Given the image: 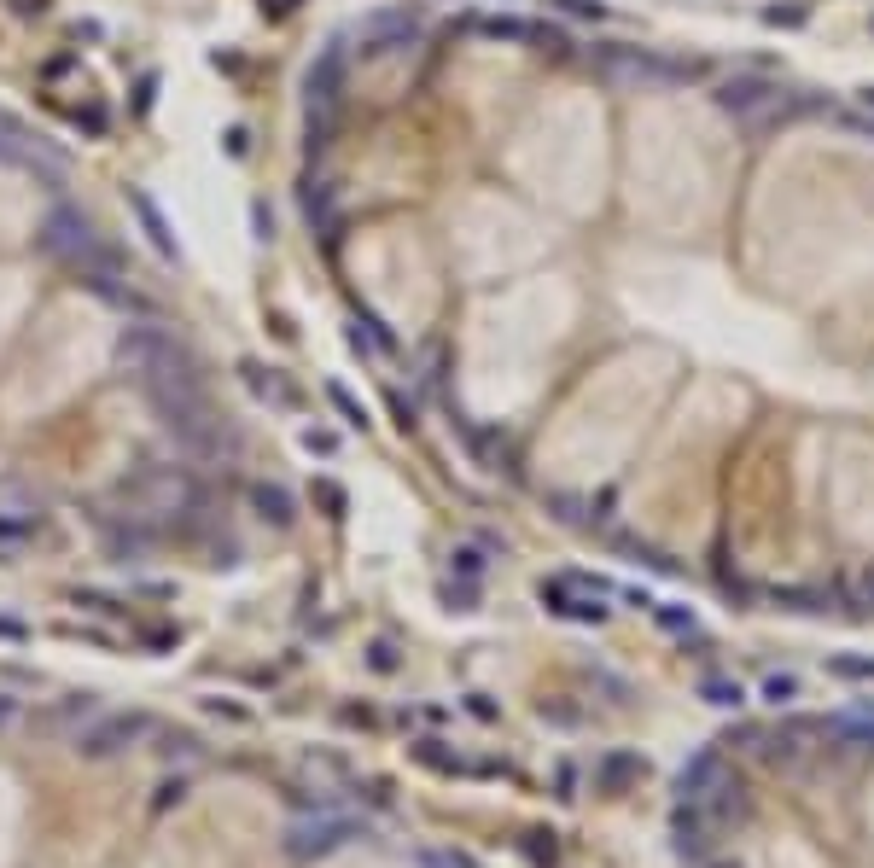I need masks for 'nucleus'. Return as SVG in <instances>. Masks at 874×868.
Segmentation results:
<instances>
[{"label":"nucleus","instance_id":"obj_1","mask_svg":"<svg viewBox=\"0 0 874 868\" xmlns=\"http://www.w3.org/2000/svg\"><path fill=\"white\" fill-rule=\"evenodd\" d=\"M123 507L146 519L152 531H199L210 519V501L187 467H140L123 484Z\"/></svg>","mask_w":874,"mask_h":868},{"label":"nucleus","instance_id":"obj_2","mask_svg":"<svg viewBox=\"0 0 874 868\" xmlns=\"http://www.w3.org/2000/svg\"><path fill=\"white\" fill-rule=\"evenodd\" d=\"M41 251L53 257V263H65V268H76L88 251H100L105 239H100V228H94V216L88 210H76V204H53L47 216H41Z\"/></svg>","mask_w":874,"mask_h":868},{"label":"nucleus","instance_id":"obj_3","mask_svg":"<svg viewBox=\"0 0 874 868\" xmlns=\"http://www.w3.org/2000/svg\"><path fill=\"white\" fill-rule=\"evenodd\" d=\"M0 164L30 169V175H41V181H65V152H53L47 134L24 129L12 111H0Z\"/></svg>","mask_w":874,"mask_h":868},{"label":"nucleus","instance_id":"obj_4","mask_svg":"<svg viewBox=\"0 0 874 868\" xmlns=\"http://www.w3.org/2000/svg\"><path fill=\"white\" fill-rule=\"evenodd\" d=\"M362 834L350 816H338V810H315V816H298L292 828H286V851L298 857V863H309V857H327V851H338V845H350V839Z\"/></svg>","mask_w":874,"mask_h":868},{"label":"nucleus","instance_id":"obj_5","mask_svg":"<svg viewBox=\"0 0 874 868\" xmlns=\"http://www.w3.org/2000/svg\"><path fill=\"white\" fill-rule=\"evenodd\" d=\"M146 729H152V723H146L140 711H111V717H94V729L76 735V752H82V758H117V752H129Z\"/></svg>","mask_w":874,"mask_h":868},{"label":"nucleus","instance_id":"obj_6","mask_svg":"<svg viewBox=\"0 0 874 868\" xmlns=\"http://www.w3.org/2000/svg\"><path fill=\"white\" fill-rule=\"evenodd\" d=\"M711 105H717L723 117H740V123H746V117L781 105V82H770V76H729V82L711 88Z\"/></svg>","mask_w":874,"mask_h":868},{"label":"nucleus","instance_id":"obj_7","mask_svg":"<svg viewBox=\"0 0 874 868\" xmlns=\"http://www.w3.org/2000/svg\"><path fill=\"white\" fill-rule=\"evenodd\" d=\"M344 70H350V59H344V41H327V47L315 53L309 76H303V100H309V111H327V117H333L338 94H344Z\"/></svg>","mask_w":874,"mask_h":868},{"label":"nucleus","instance_id":"obj_8","mask_svg":"<svg viewBox=\"0 0 874 868\" xmlns=\"http://www.w3.org/2000/svg\"><path fill=\"white\" fill-rule=\"evenodd\" d=\"M414 35H420V12H414V6H385V12L362 18L356 41H362V53H397V47H408Z\"/></svg>","mask_w":874,"mask_h":868},{"label":"nucleus","instance_id":"obj_9","mask_svg":"<svg viewBox=\"0 0 874 868\" xmlns=\"http://www.w3.org/2000/svg\"><path fill=\"white\" fill-rule=\"evenodd\" d=\"M100 531H105V554H111L117 566H140V560L152 554V542H158V531H152L146 519H135L129 507H123V519H105Z\"/></svg>","mask_w":874,"mask_h":868},{"label":"nucleus","instance_id":"obj_10","mask_svg":"<svg viewBox=\"0 0 874 868\" xmlns=\"http://www.w3.org/2000/svg\"><path fill=\"white\" fill-rule=\"evenodd\" d=\"M577 589H583V577H554V583H542V606L560 618H577V624H606L601 589L595 595H577Z\"/></svg>","mask_w":874,"mask_h":868},{"label":"nucleus","instance_id":"obj_11","mask_svg":"<svg viewBox=\"0 0 874 868\" xmlns=\"http://www.w3.org/2000/svg\"><path fill=\"white\" fill-rule=\"evenodd\" d=\"M601 70L612 76V82H636V88H665L676 70L665 65V59H647L641 47H612L601 59Z\"/></svg>","mask_w":874,"mask_h":868},{"label":"nucleus","instance_id":"obj_12","mask_svg":"<svg viewBox=\"0 0 874 868\" xmlns=\"http://www.w3.org/2000/svg\"><path fill=\"white\" fill-rule=\"evenodd\" d=\"M245 496H251V513H257L263 525H274V531H292V525H298V496H292L286 484H274V478H257Z\"/></svg>","mask_w":874,"mask_h":868},{"label":"nucleus","instance_id":"obj_13","mask_svg":"<svg viewBox=\"0 0 874 868\" xmlns=\"http://www.w3.org/2000/svg\"><path fill=\"white\" fill-rule=\"evenodd\" d=\"M129 210H135V222L146 228L152 251H158L164 263H181V245H175V234H169V222H164V210H158V199H152V193H140V187H129Z\"/></svg>","mask_w":874,"mask_h":868},{"label":"nucleus","instance_id":"obj_14","mask_svg":"<svg viewBox=\"0 0 874 868\" xmlns=\"http://www.w3.org/2000/svg\"><path fill=\"white\" fill-rule=\"evenodd\" d=\"M41 507H47V496L35 490L30 478H18V472H0V519L35 525V519H41Z\"/></svg>","mask_w":874,"mask_h":868},{"label":"nucleus","instance_id":"obj_15","mask_svg":"<svg viewBox=\"0 0 874 868\" xmlns=\"http://www.w3.org/2000/svg\"><path fill=\"white\" fill-rule=\"evenodd\" d=\"M239 373H245V385H251V397H257V402H269V408H298V385H292L280 368L239 362Z\"/></svg>","mask_w":874,"mask_h":868},{"label":"nucleus","instance_id":"obj_16","mask_svg":"<svg viewBox=\"0 0 874 868\" xmlns=\"http://www.w3.org/2000/svg\"><path fill=\"white\" fill-rule=\"evenodd\" d=\"M671 839H676V857H694V863H700L706 845H711V839H706V810L682 799V804H676V816H671Z\"/></svg>","mask_w":874,"mask_h":868},{"label":"nucleus","instance_id":"obj_17","mask_svg":"<svg viewBox=\"0 0 874 868\" xmlns=\"http://www.w3.org/2000/svg\"><path fill=\"white\" fill-rule=\"evenodd\" d=\"M717 775H723V758L706 746V752H694V758L682 764V775H676V793H682L688 804H700L711 787H717Z\"/></svg>","mask_w":874,"mask_h":868},{"label":"nucleus","instance_id":"obj_18","mask_svg":"<svg viewBox=\"0 0 874 868\" xmlns=\"http://www.w3.org/2000/svg\"><path fill=\"white\" fill-rule=\"evenodd\" d=\"M822 735L845 740V746H874V705H851V711H840V717H828Z\"/></svg>","mask_w":874,"mask_h":868},{"label":"nucleus","instance_id":"obj_19","mask_svg":"<svg viewBox=\"0 0 874 868\" xmlns=\"http://www.w3.org/2000/svg\"><path fill=\"white\" fill-rule=\"evenodd\" d=\"M630 781H641V758H636V752H606L601 764H595V787H601V793H624Z\"/></svg>","mask_w":874,"mask_h":868},{"label":"nucleus","instance_id":"obj_20","mask_svg":"<svg viewBox=\"0 0 874 868\" xmlns=\"http://www.w3.org/2000/svg\"><path fill=\"white\" fill-rule=\"evenodd\" d=\"M303 216L321 228V234L333 239L338 216H333V181H303Z\"/></svg>","mask_w":874,"mask_h":868},{"label":"nucleus","instance_id":"obj_21","mask_svg":"<svg viewBox=\"0 0 874 868\" xmlns=\"http://www.w3.org/2000/svg\"><path fill=\"white\" fill-rule=\"evenodd\" d=\"M700 810H706V816H740V810H746V787H740L735 775L723 769V775H717V787L700 799Z\"/></svg>","mask_w":874,"mask_h":868},{"label":"nucleus","instance_id":"obj_22","mask_svg":"<svg viewBox=\"0 0 874 868\" xmlns=\"http://www.w3.org/2000/svg\"><path fill=\"white\" fill-rule=\"evenodd\" d=\"M700 700L717 705V711H740V705H746V688L729 682V676H706V682H700Z\"/></svg>","mask_w":874,"mask_h":868},{"label":"nucleus","instance_id":"obj_23","mask_svg":"<svg viewBox=\"0 0 874 868\" xmlns=\"http://www.w3.org/2000/svg\"><path fill=\"white\" fill-rule=\"evenodd\" d=\"M478 35H490V41H537V24H525V18H478Z\"/></svg>","mask_w":874,"mask_h":868},{"label":"nucleus","instance_id":"obj_24","mask_svg":"<svg viewBox=\"0 0 874 868\" xmlns=\"http://www.w3.org/2000/svg\"><path fill=\"white\" fill-rule=\"evenodd\" d=\"M327 397H333V408L344 414V426H356V432H368V426H373V420H368V402H356L344 385H338V379L327 385Z\"/></svg>","mask_w":874,"mask_h":868},{"label":"nucleus","instance_id":"obj_25","mask_svg":"<svg viewBox=\"0 0 874 868\" xmlns=\"http://www.w3.org/2000/svg\"><path fill=\"white\" fill-rule=\"evenodd\" d=\"M449 566H455V571H461V577L472 583V577H484V566H490V560H484V548H478V542H461V548L449 554Z\"/></svg>","mask_w":874,"mask_h":868},{"label":"nucleus","instance_id":"obj_26","mask_svg":"<svg viewBox=\"0 0 874 868\" xmlns=\"http://www.w3.org/2000/svg\"><path fill=\"white\" fill-rule=\"evenodd\" d=\"M764 700H770L775 711H787V705L799 700V676H770V682H764Z\"/></svg>","mask_w":874,"mask_h":868},{"label":"nucleus","instance_id":"obj_27","mask_svg":"<svg viewBox=\"0 0 874 868\" xmlns=\"http://www.w3.org/2000/svg\"><path fill=\"white\" fill-rule=\"evenodd\" d=\"M356 327H362V333H368L373 344H379V350H385V356H397V333H391V327H385V321H379V315H356Z\"/></svg>","mask_w":874,"mask_h":868},{"label":"nucleus","instance_id":"obj_28","mask_svg":"<svg viewBox=\"0 0 874 868\" xmlns=\"http://www.w3.org/2000/svg\"><path fill=\"white\" fill-rule=\"evenodd\" d=\"M525 857L537 868H554V834H525V845H519Z\"/></svg>","mask_w":874,"mask_h":868},{"label":"nucleus","instance_id":"obj_29","mask_svg":"<svg viewBox=\"0 0 874 868\" xmlns=\"http://www.w3.org/2000/svg\"><path fill=\"white\" fill-rule=\"evenodd\" d=\"M158 752H164L169 764H175V758H199L204 746H199L193 735H187V729H181V735H164V746H158Z\"/></svg>","mask_w":874,"mask_h":868},{"label":"nucleus","instance_id":"obj_30","mask_svg":"<svg viewBox=\"0 0 874 868\" xmlns=\"http://www.w3.org/2000/svg\"><path fill=\"white\" fill-rule=\"evenodd\" d=\"M554 12H566V18H606V0H554Z\"/></svg>","mask_w":874,"mask_h":868},{"label":"nucleus","instance_id":"obj_31","mask_svg":"<svg viewBox=\"0 0 874 868\" xmlns=\"http://www.w3.org/2000/svg\"><path fill=\"white\" fill-rule=\"evenodd\" d=\"M303 449H309V455H333L338 432H327V426H303Z\"/></svg>","mask_w":874,"mask_h":868},{"label":"nucleus","instance_id":"obj_32","mask_svg":"<svg viewBox=\"0 0 874 868\" xmlns=\"http://www.w3.org/2000/svg\"><path fill=\"white\" fill-rule=\"evenodd\" d=\"M420 868H478L472 857H461V851H426L420 857Z\"/></svg>","mask_w":874,"mask_h":868},{"label":"nucleus","instance_id":"obj_33","mask_svg":"<svg viewBox=\"0 0 874 868\" xmlns=\"http://www.w3.org/2000/svg\"><path fill=\"white\" fill-rule=\"evenodd\" d=\"M315 496H321V507H327V519H338V513H344V490H338V484H327V478H321V484H315Z\"/></svg>","mask_w":874,"mask_h":868},{"label":"nucleus","instance_id":"obj_34","mask_svg":"<svg viewBox=\"0 0 874 868\" xmlns=\"http://www.w3.org/2000/svg\"><path fill=\"white\" fill-rule=\"evenodd\" d=\"M368 665L373 670H397V647H391V641H373V647H368Z\"/></svg>","mask_w":874,"mask_h":868},{"label":"nucleus","instance_id":"obj_35","mask_svg":"<svg viewBox=\"0 0 874 868\" xmlns=\"http://www.w3.org/2000/svg\"><path fill=\"white\" fill-rule=\"evenodd\" d=\"M76 123H82V134H105V129H111V117H105L100 105H88V111H76Z\"/></svg>","mask_w":874,"mask_h":868},{"label":"nucleus","instance_id":"obj_36","mask_svg":"<svg viewBox=\"0 0 874 868\" xmlns=\"http://www.w3.org/2000/svg\"><path fill=\"white\" fill-rule=\"evenodd\" d=\"M653 618H659L665 630H694V612H676V606H659Z\"/></svg>","mask_w":874,"mask_h":868},{"label":"nucleus","instance_id":"obj_37","mask_svg":"<svg viewBox=\"0 0 874 868\" xmlns=\"http://www.w3.org/2000/svg\"><path fill=\"white\" fill-rule=\"evenodd\" d=\"M181 799H187V781H164L158 787V810H169V804H181Z\"/></svg>","mask_w":874,"mask_h":868},{"label":"nucleus","instance_id":"obj_38","mask_svg":"<svg viewBox=\"0 0 874 868\" xmlns=\"http://www.w3.org/2000/svg\"><path fill=\"white\" fill-rule=\"evenodd\" d=\"M840 676H874V659H834Z\"/></svg>","mask_w":874,"mask_h":868},{"label":"nucleus","instance_id":"obj_39","mask_svg":"<svg viewBox=\"0 0 874 868\" xmlns=\"http://www.w3.org/2000/svg\"><path fill=\"white\" fill-rule=\"evenodd\" d=\"M251 222H257V239L274 234V222H269V210H263V204H251Z\"/></svg>","mask_w":874,"mask_h":868},{"label":"nucleus","instance_id":"obj_40","mask_svg":"<svg viewBox=\"0 0 874 868\" xmlns=\"http://www.w3.org/2000/svg\"><path fill=\"white\" fill-rule=\"evenodd\" d=\"M24 635H30V630H24L18 618H0V641H24Z\"/></svg>","mask_w":874,"mask_h":868},{"label":"nucleus","instance_id":"obj_41","mask_svg":"<svg viewBox=\"0 0 874 868\" xmlns=\"http://www.w3.org/2000/svg\"><path fill=\"white\" fill-rule=\"evenodd\" d=\"M391 408H397V426H403V432H408V426H414V408H408L403 397H391Z\"/></svg>","mask_w":874,"mask_h":868},{"label":"nucleus","instance_id":"obj_42","mask_svg":"<svg viewBox=\"0 0 874 868\" xmlns=\"http://www.w3.org/2000/svg\"><path fill=\"white\" fill-rule=\"evenodd\" d=\"M292 6H298V0H263V12H274V18H286Z\"/></svg>","mask_w":874,"mask_h":868},{"label":"nucleus","instance_id":"obj_43","mask_svg":"<svg viewBox=\"0 0 874 868\" xmlns=\"http://www.w3.org/2000/svg\"><path fill=\"white\" fill-rule=\"evenodd\" d=\"M12 717H18V705H12V700H6V694H0V729H6Z\"/></svg>","mask_w":874,"mask_h":868},{"label":"nucleus","instance_id":"obj_44","mask_svg":"<svg viewBox=\"0 0 874 868\" xmlns=\"http://www.w3.org/2000/svg\"><path fill=\"white\" fill-rule=\"evenodd\" d=\"M18 12H47V0H12Z\"/></svg>","mask_w":874,"mask_h":868},{"label":"nucleus","instance_id":"obj_45","mask_svg":"<svg viewBox=\"0 0 874 868\" xmlns=\"http://www.w3.org/2000/svg\"><path fill=\"white\" fill-rule=\"evenodd\" d=\"M863 595H869V601H874V571H869V577H863Z\"/></svg>","mask_w":874,"mask_h":868}]
</instances>
